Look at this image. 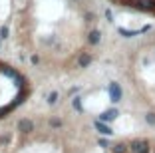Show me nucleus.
Here are the masks:
<instances>
[{
	"mask_svg": "<svg viewBox=\"0 0 155 153\" xmlns=\"http://www.w3.org/2000/svg\"><path fill=\"white\" fill-rule=\"evenodd\" d=\"M107 91H110V99L114 104H117L119 99H121V88H119L117 81H111L110 86H107Z\"/></svg>",
	"mask_w": 155,
	"mask_h": 153,
	"instance_id": "f257e3e1",
	"label": "nucleus"
},
{
	"mask_svg": "<svg viewBox=\"0 0 155 153\" xmlns=\"http://www.w3.org/2000/svg\"><path fill=\"white\" fill-rule=\"evenodd\" d=\"M129 147H131V151H135V153H149V143L143 141V139H135Z\"/></svg>",
	"mask_w": 155,
	"mask_h": 153,
	"instance_id": "f03ea898",
	"label": "nucleus"
},
{
	"mask_svg": "<svg viewBox=\"0 0 155 153\" xmlns=\"http://www.w3.org/2000/svg\"><path fill=\"white\" fill-rule=\"evenodd\" d=\"M18 131H22V133H30V131H34V123L30 121V119H20V121H18Z\"/></svg>",
	"mask_w": 155,
	"mask_h": 153,
	"instance_id": "7ed1b4c3",
	"label": "nucleus"
},
{
	"mask_svg": "<svg viewBox=\"0 0 155 153\" xmlns=\"http://www.w3.org/2000/svg\"><path fill=\"white\" fill-rule=\"evenodd\" d=\"M94 125H96V129L100 131L101 135H111V133H114V131H111V127H107L104 121H101V119H96V123H94Z\"/></svg>",
	"mask_w": 155,
	"mask_h": 153,
	"instance_id": "20e7f679",
	"label": "nucleus"
},
{
	"mask_svg": "<svg viewBox=\"0 0 155 153\" xmlns=\"http://www.w3.org/2000/svg\"><path fill=\"white\" fill-rule=\"evenodd\" d=\"M117 115H119L117 109H107V111H104V113L100 115V119H101V121H114Z\"/></svg>",
	"mask_w": 155,
	"mask_h": 153,
	"instance_id": "39448f33",
	"label": "nucleus"
},
{
	"mask_svg": "<svg viewBox=\"0 0 155 153\" xmlns=\"http://www.w3.org/2000/svg\"><path fill=\"white\" fill-rule=\"evenodd\" d=\"M100 40H101V34L97 30L90 32V38H87V42H90V44H100Z\"/></svg>",
	"mask_w": 155,
	"mask_h": 153,
	"instance_id": "423d86ee",
	"label": "nucleus"
},
{
	"mask_svg": "<svg viewBox=\"0 0 155 153\" xmlns=\"http://www.w3.org/2000/svg\"><path fill=\"white\" fill-rule=\"evenodd\" d=\"M78 64H80L82 68L90 66V64H91V56L90 54H82V56H80V60H78Z\"/></svg>",
	"mask_w": 155,
	"mask_h": 153,
	"instance_id": "0eeeda50",
	"label": "nucleus"
},
{
	"mask_svg": "<svg viewBox=\"0 0 155 153\" xmlns=\"http://www.w3.org/2000/svg\"><path fill=\"white\" fill-rule=\"evenodd\" d=\"M119 34L125 36V38H131V36H137L139 32H137V30H123V28H119Z\"/></svg>",
	"mask_w": 155,
	"mask_h": 153,
	"instance_id": "6e6552de",
	"label": "nucleus"
},
{
	"mask_svg": "<svg viewBox=\"0 0 155 153\" xmlns=\"http://www.w3.org/2000/svg\"><path fill=\"white\" fill-rule=\"evenodd\" d=\"M114 153H127V145H125V143L114 145Z\"/></svg>",
	"mask_w": 155,
	"mask_h": 153,
	"instance_id": "1a4fd4ad",
	"label": "nucleus"
},
{
	"mask_svg": "<svg viewBox=\"0 0 155 153\" xmlns=\"http://www.w3.org/2000/svg\"><path fill=\"white\" fill-rule=\"evenodd\" d=\"M56 101H58V91H52V94H48V104L54 105Z\"/></svg>",
	"mask_w": 155,
	"mask_h": 153,
	"instance_id": "9d476101",
	"label": "nucleus"
},
{
	"mask_svg": "<svg viewBox=\"0 0 155 153\" xmlns=\"http://www.w3.org/2000/svg\"><path fill=\"white\" fill-rule=\"evenodd\" d=\"M145 119H147V123H149V125H155V113H147Z\"/></svg>",
	"mask_w": 155,
	"mask_h": 153,
	"instance_id": "9b49d317",
	"label": "nucleus"
},
{
	"mask_svg": "<svg viewBox=\"0 0 155 153\" xmlns=\"http://www.w3.org/2000/svg\"><path fill=\"white\" fill-rule=\"evenodd\" d=\"M0 38H8V28H6V26L0 28Z\"/></svg>",
	"mask_w": 155,
	"mask_h": 153,
	"instance_id": "f8f14e48",
	"label": "nucleus"
},
{
	"mask_svg": "<svg viewBox=\"0 0 155 153\" xmlns=\"http://www.w3.org/2000/svg\"><path fill=\"white\" fill-rule=\"evenodd\" d=\"M74 108H76L78 111L82 109V104H80V98H74Z\"/></svg>",
	"mask_w": 155,
	"mask_h": 153,
	"instance_id": "ddd939ff",
	"label": "nucleus"
},
{
	"mask_svg": "<svg viewBox=\"0 0 155 153\" xmlns=\"http://www.w3.org/2000/svg\"><path fill=\"white\" fill-rule=\"evenodd\" d=\"M50 125H54V127H60V125H62V121H60V119H50Z\"/></svg>",
	"mask_w": 155,
	"mask_h": 153,
	"instance_id": "4468645a",
	"label": "nucleus"
}]
</instances>
